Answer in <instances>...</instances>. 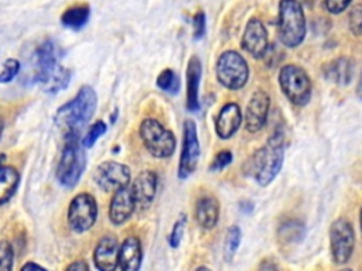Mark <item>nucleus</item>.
<instances>
[{
    "mask_svg": "<svg viewBox=\"0 0 362 271\" xmlns=\"http://www.w3.org/2000/svg\"><path fill=\"white\" fill-rule=\"evenodd\" d=\"M284 161V131L274 127L266 144L256 150L246 161L243 171L252 176L260 186L270 185L279 175Z\"/></svg>",
    "mask_w": 362,
    "mask_h": 271,
    "instance_id": "f257e3e1",
    "label": "nucleus"
},
{
    "mask_svg": "<svg viewBox=\"0 0 362 271\" xmlns=\"http://www.w3.org/2000/svg\"><path fill=\"white\" fill-rule=\"evenodd\" d=\"M157 174L148 169L140 172L132 182L130 188L133 191L136 206L139 210H144L153 203L157 192Z\"/></svg>",
    "mask_w": 362,
    "mask_h": 271,
    "instance_id": "a211bd4d",
    "label": "nucleus"
},
{
    "mask_svg": "<svg viewBox=\"0 0 362 271\" xmlns=\"http://www.w3.org/2000/svg\"><path fill=\"white\" fill-rule=\"evenodd\" d=\"M359 223H361V231H362V207H361V212H359Z\"/></svg>",
    "mask_w": 362,
    "mask_h": 271,
    "instance_id": "37998d69",
    "label": "nucleus"
},
{
    "mask_svg": "<svg viewBox=\"0 0 362 271\" xmlns=\"http://www.w3.org/2000/svg\"><path fill=\"white\" fill-rule=\"evenodd\" d=\"M96 106V92L90 86H82L74 99L58 107L55 113V124L62 130L64 137H81L85 126L92 119Z\"/></svg>",
    "mask_w": 362,
    "mask_h": 271,
    "instance_id": "7ed1b4c3",
    "label": "nucleus"
},
{
    "mask_svg": "<svg viewBox=\"0 0 362 271\" xmlns=\"http://www.w3.org/2000/svg\"><path fill=\"white\" fill-rule=\"evenodd\" d=\"M3 128H4V123H3V120L0 119V137H1V133H3Z\"/></svg>",
    "mask_w": 362,
    "mask_h": 271,
    "instance_id": "79ce46f5",
    "label": "nucleus"
},
{
    "mask_svg": "<svg viewBox=\"0 0 362 271\" xmlns=\"http://www.w3.org/2000/svg\"><path fill=\"white\" fill-rule=\"evenodd\" d=\"M106 130H107L106 123L102 121V120H98L96 123H93V124L88 128V131H86L85 136L82 137V145H83L85 148H90V147L106 133Z\"/></svg>",
    "mask_w": 362,
    "mask_h": 271,
    "instance_id": "cd10ccee",
    "label": "nucleus"
},
{
    "mask_svg": "<svg viewBox=\"0 0 362 271\" xmlns=\"http://www.w3.org/2000/svg\"><path fill=\"white\" fill-rule=\"evenodd\" d=\"M298 1H300V3H301V1H304V3H311L313 0H298Z\"/></svg>",
    "mask_w": 362,
    "mask_h": 271,
    "instance_id": "c03bdc74",
    "label": "nucleus"
},
{
    "mask_svg": "<svg viewBox=\"0 0 362 271\" xmlns=\"http://www.w3.org/2000/svg\"><path fill=\"white\" fill-rule=\"evenodd\" d=\"M157 86L165 93L175 95L180 90V78L173 69L167 68L161 71L160 75L157 76Z\"/></svg>",
    "mask_w": 362,
    "mask_h": 271,
    "instance_id": "bb28decb",
    "label": "nucleus"
},
{
    "mask_svg": "<svg viewBox=\"0 0 362 271\" xmlns=\"http://www.w3.org/2000/svg\"><path fill=\"white\" fill-rule=\"evenodd\" d=\"M140 138L146 147V150L154 158L164 159L170 158L177 145V140L174 134L165 128L158 120L156 119H144L139 127Z\"/></svg>",
    "mask_w": 362,
    "mask_h": 271,
    "instance_id": "0eeeda50",
    "label": "nucleus"
},
{
    "mask_svg": "<svg viewBox=\"0 0 362 271\" xmlns=\"http://www.w3.org/2000/svg\"><path fill=\"white\" fill-rule=\"evenodd\" d=\"M341 271H352L351 268H344V270H341Z\"/></svg>",
    "mask_w": 362,
    "mask_h": 271,
    "instance_id": "a18cd8bd",
    "label": "nucleus"
},
{
    "mask_svg": "<svg viewBox=\"0 0 362 271\" xmlns=\"http://www.w3.org/2000/svg\"><path fill=\"white\" fill-rule=\"evenodd\" d=\"M68 224L75 233L89 230L98 219V203L93 195L81 192L72 198L68 206Z\"/></svg>",
    "mask_w": 362,
    "mask_h": 271,
    "instance_id": "1a4fd4ad",
    "label": "nucleus"
},
{
    "mask_svg": "<svg viewBox=\"0 0 362 271\" xmlns=\"http://www.w3.org/2000/svg\"><path fill=\"white\" fill-rule=\"evenodd\" d=\"M14 263V251L8 241L0 240V271H11Z\"/></svg>",
    "mask_w": 362,
    "mask_h": 271,
    "instance_id": "c85d7f7f",
    "label": "nucleus"
},
{
    "mask_svg": "<svg viewBox=\"0 0 362 271\" xmlns=\"http://www.w3.org/2000/svg\"><path fill=\"white\" fill-rule=\"evenodd\" d=\"M257 271H279V267L273 258H264L260 264Z\"/></svg>",
    "mask_w": 362,
    "mask_h": 271,
    "instance_id": "c9c22d12",
    "label": "nucleus"
},
{
    "mask_svg": "<svg viewBox=\"0 0 362 271\" xmlns=\"http://www.w3.org/2000/svg\"><path fill=\"white\" fill-rule=\"evenodd\" d=\"M242 48L255 59L264 58L267 49H269V34L259 18H250L245 27L242 41Z\"/></svg>",
    "mask_w": 362,
    "mask_h": 271,
    "instance_id": "ddd939ff",
    "label": "nucleus"
},
{
    "mask_svg": "<svg viewBox=\"0 0 362 271\" xmlns=\"http://www.w3.org/2000/svg\"><path fill=\"white\" fill-rule=\"evenodd\" d=\"M206 31V17L204 11H197L192 17V32L194 40H201Z\"/></svg>",
    "mask_w": 362,
    "mask_h": 271,
    "instance_id": "72a5a7b5",
    "label": "nucleus"
},
{
    "mask_svg": "<svg viewBox=\"0 0 362 271\" xmlns=\"http://www.w3.org/2000/svg\"><path fill=\"white\" fill-rule=\"evenodd\" d=\"M195 271H211V268H208V267H198Z\"/></svg>",
    "mask_w": 362,
    "mask_h": 271,
    "instance_id": "a19ab883",
    "label": "nucleus"
},
{
    "mask_svg": "<svg viewBox=\"0 0 362 271\" xmlns=\"http://www.w3.org/2000/svg\"><path fill=\"white\" fill-rule=\"evenodd\" d=\"M355 247V231L345 217L335 219L329 226V250L335 264L349 261Z\"/></svg>",
    "mask_w": 362,
    "mask_h": 271,
    "instance_id": "9d476101",
    "label": "nucleus"
},
{
    "mask_svg": "<svg viewBox=\"0 0 362 271\" xmlns=\"http://www.w3.org/2000/svg\"><path fill=\"white\" fill-rule=\"evenodd\" d=\"M20 174L14 167H0V206L7 203L17 192Z\"/></svg>",
    "mask_w": 362,
    "mask_h": 271,
    "instance_id": "5701e85b",
    "label": "nucleus"
},
{
    "mask_svg": "<svg viewBox=\"0 0 362 271\" xmlns=\"http://www.w3.org/2000/svg\"><path fill=\"white\" fill-rule=\"evenodd\" d=\"M277 32L283 45L296 48L305 38L307 24L303 6L298 0H280Z\"/></svg>",
    "mask_w": 362,
    "mask_h": 271,
    "instance_id": "20e7f679",
    "label": "nucleus"
},
{
    "mask_svg": "<svg viewBox=\"0 0 362 271\" xmlns=\"http://www.w3.org/2000/svg\"><path fill=\"white\" fill-rule=\"evenodd\" d=\"M65 271H89V267H88V263L85 260H76V261H72Z\"/></svg>",
    "mask_w": 362,
    "mask_h": 271,
    "instance_id": "e433bc0d",
    "label": "nucleus"
},
{
    "mask_svg": "<svg viewBox=\"0 0 362 271\" xmlns=\"http://www.w3.org/2000/svg\"><path fill=\"white\" fill-rule=\"evenodd\" d=\"M90 8L86 4H78L66 8L61 16L62 25L71 30H81L89 20Z\"/></svg>",
    "mask_w": 362,
    "mask_h": 271,
    "instance_id": "b1692460",
    "label": "nucleus"
},
{
    "mask_svg": "<svg viewBox=\"0 0 362 271\" xmlns=\"http://www.w3.org/2000/svg\"><path fill=\"white\" fill-rule=\"evenodd\" d=\"M201 155V147L197 133V126L194 120L188 119L184 121L182 127V147L180 154V162H178V178L187 179L191 176L199 162Z\"/></svg>",
    "mask_w": 362,
    "mask_h": 271,
    "instance_id": "9b49d317",
    "label": "nucleus"
},
{
    "mask_svg": "<svg viewBox=\"0 0 362 271\" xmlns=\"http://www.w3.org/2000/svg\"><path fill=\"white\" fill-rule=\"evenodd\" d=\"M119 241L115 236H103L93 251V263L99 271H116L119 267Z\"/></svg>",
    "mask_w": 362,
    "mask_h": 271,
    "instance_id": "dca6fc26",
    "label": "nucleus"
},
{
    "mask_svg": "<svg viewBox=\"0 0 362 271\" xmlns=\"http://www.w3.org/2000/svg\"><path fill=\"white\" fill-rule=\"evenodd\" d=\"M143 260L140 240L136 236L126 237L119 247L120 271H139Z\"/></svg>",
    "mask_w": 362,
    "mask_h": 271,
    "instance_id": "aec40b11",
    "label": "nucleus"
},
{
    "mask_svg": "<svg viewBox=\"0 0 362 271\" xmlns=\"http://www.w3.org/2000/svg\"><path fill=\"white\" fill-rule=\"evenodd\" d=\"M324 78L339 86H345L354 76V62L349 58H337L328 62L324 68Z\"/></svg>",
    "mask_w": 362,
    "mask_h": 271,
    "instance_id": "4be33fe9",
    "label": "nucleus"
},
{
    "mask_svg": "<svg viewBox=\"0 0 362 271\" xmlns=\"http://www.w3.org/2000/svg\"><path fill=\"white\" fill-rule=\"evenodd\" d=\"M232 159H233V154L229 150H222L214 157V159L209 165V169L211 171H221V169L226 168L232 162Z\"/></svg>",
    "mask_w": 362,
    "mask_h": 271,
    "instance_id": "473e14b6",
    "label": "nucleus"
},
{
    "mask_svg": "<svg viewBox=\"0 0 362 271\" xmlns=\"http://www.w3.org/2000/svg\"><path fill=\"white\" fill-rule=\"evenodd\" d=\"M242 240V231L239 226L233 224L228 229L226 236H225V244H223V257L226 261H232L235 257Z\"/></svg>",
    "mask_w": 362,
    "mask_h": 271,
    "instance_id": "a878e982",
    "label": "nucleus"
},
{
    "mask_svg": "<svg viewBox=\"0 0 362 271\" xmlns=\"http://www.w3.org/2000/svg\"><path fill=\"white\" fill-rule=\"evenodd\" d=\"M20 271H49V270H47V268L41 267V265H40V264H37V263L28 261V263H25V264L21 267V270H20Z\"/></svg>",
    "mask_w": 362,
    "mask_h": 271,
    "instance_id": "58836bf2",
    "label": "nucleus"
},
{
    "mask_svg": "<svg viewBox=\"0 0 362 271\" xmlns=\"http://www.w3.org/2000/svg\"><path fill=\"white\" fill-rule=\"evenodd\" d=\"M351 4V0H325L324 6L328 13L331 14H339L348 8Z\"/></svg>",
    "mask_w": 362,
    "mask_h": 271,
    "instance_id": "f704fd0d",
    "label": "nucleus"
},
{
    "mask_svg": "<svg viewBox=\"0 0 362 271\" xmlns=\"http://www.w3.org/2000/svg\"><path fill=\"white\" fill-rule=\"evenodd\" d=\"M93 179L103 192L113 193L117 189L130 185L132 175L127 165L117 161H103L98 165Z\"/></svg>",
    "mask_w": 362,
    "mask_h": 271,
    "instance_id": "f8f14e48",
    "label": "nucleus"
},
{
    "mask_svg": "<svg viewBox=\"0 0 362 271\" xmlns=\"http://www.w3.org/2000/svg\"><path fill=\"white\" fill-rule=\"evenodd\" d=\"M349 30L355 37L362 35V4H355L348 16Z\"/></svg>",
    "mask_w": 362,
    "mask_h": 271,
    "instance_id": "c756f323",
    "label": "nucleus"
},
{
    "mask_svg": "<svg viewBox=\"0 0 362 271\" xmlns=\"http://www.w3.org/2000/svg\"><path fill=\"white\" fill-rule=\"evenodd\" d=\"M86 167L85 147L82 138L75 136L64 137V147L57 164V179L65 188H74Z\"/></svg>",
    "mask_w": 362,
    "mask_h": 271,
    "instance_id": "39448f33",
    "label": "nucleus"
},
{
    "mask_svg": "<svg viewBox=\"0 0 362 271\" xmlns=\"http://www.w3.org/2000/svg\"><path fill=\"white\" fill-rule=\"evenodd\" d=\"M269 109H270V97L267 92L262 89L255 90L249 99V103L245 112V127L249 133H257L266 126L267 117H269Z\"/></svg>",
    "mask_w": 362,
    "mask_h": 271,
    "instance_id": "4468645a",
    "label": "nucleus"
},
{
    "mask_svg": "<svg viewBox=\"0 0 362 271\" xmlns=\"http://www.w3.org/2000/svg\"><path fill=\"white\" fill-rule=\"evenodd\" d=\"M185 224H187V216L181 213V216L178 217V220L174 223L173 230H171V233H170V239H168L170 246H171L173 248H177V247L180 246L181 239H182V236H184Z\"/></svg>",
    "mask_w": 362,
    "mask_h": 271,
    "instance_id": "2f4dec72",
    "label": "nucleus"
},
{
    "mask_svg": "<svg viewBox=\"0 0 362 271\" xmlns=\"http://www.w3.org/2000/svg\"><path fill=\"white\" fill-rule=\"evenodd\" d=\"M202 76V65L197 55H192L187 64V109L191 113L199 110V83Z\"/></svg>",
    "mask_w": 362,
    "mask_h": 271,
    "instance_id": "6ab92c4d",
    "label": "nucleus"
},
{
    "mask_svg": "<svg viewBox=\"0 0 362 271\" xmlns=\"http://www.w3.org/2000/svg\"><path fill=\"white\" fill-rule=\"evenodd\" d=\"M356 96L362 102V75H361V78L358 80V85H356Z\"/></svg>",
    "mask_w": 362,
    "mask_h": 271,
    "instance_id": "ea45409f",
    "label": "nucleus"
},
{
    "mask_svg": "<svg viewBox=\"0 0 362 271\" xmlns=\"http://www.w3.org/2000/svg\"><path fill=\"white\" fill-rule=\"evenodd\" d=\"M195 220L197 223L205 229L211 230L216 226L219 220V202L212 195H202L198 198L195 203Z\"/></svg>",
    "mask_w": 362,
    "mask_h": 271,
    "instance_id": "412c9836",
    "label": "nucleus"
},
{
    "mask_svg": "<svg viewBox=\"0 0 362 271\" xmlns=\"http://www.w3.org/2000/svg\"><path fill=\"white\" fill-rule=\"evenodd\" d=\"M239 210L245 215H250L255 210V205L250 200H242L239 202Z\"/></svg>",
    "mask_w": 362,
    "mask_h": 271,
    "instance_id": "4c0bfd02",
    "label": "nucleus"
},
{
    "mask_svg": "<svg viewBox=\"0 0 362 271\" xmlns=\"http://www.w3.org/2000/svg\"><path fill=\"white\" fill-rule=\"evenodd\" d=\"M215 73L218 82L223 88L229 90H239L247 83L250 72L246 59L238 51L228 49L218 56Z\"/></svg>",
    "mask_w": 362,
    "mask_h": 271,
    "instance_id": "6e6552de",
    "label": "nucleus"
},
{
    "mask_svg": "<svg viewBox=\"0 0 362 271\" xmlns=\"http://www.w3.org/2000/svg\"><path fill=\"white\" fill-rule=\"evenodd\" d=\"M277 236L279 239L283 241V243H288V244H293V243H298L303 240L304 237V224L297 220V219H288V220H284L280 227H279V231H277Z\"/></svg>",
    "mask_w": 362,
    "mask_h": 271,
    "instance_id": "393cba45",
    "label": "nucleus"
},
{
    "mask_svg": "<svg viewBox=\"0 0 362 271\" xmlns=\"http://www.w3.org/2000/svg\"><path fill=\"white\" fill-rule=\"evenodd\" d=\"M279 85L284 96L294 106H305L311 100L313 83L308 73L294 64H287L279 71Z\"/></svg>",
    "mask_w": 362,
    "mask_h": 271,
    "instance_id": "423d86ee",
    "label": "nucleus"
},
{
    "mask_svg": "<svg viewBox=\"0 0 362 271\" xmlns=\"http://www.w3.org/2000/svg\"><path fill=\"white\" fill-rule=\"evenodd\" d=\"M20 71V62L14 58H8L3 64V69L0 72V83H8L11 82Z\"/></svg>",
    "mask_w": 362,
    "mask_h": 271,
    "instance_id": "7c9ffc66",
    "label": "nucleus"
},
{
    "mask_svg": "<svg viewBox=\"0 0 362 271\" xmlns=\"http://www.w3.org/2000/svg\"><path fill=\"white\" fill-rule=\"evenodd\" d=\"M59 55L61 51L52 40H44L34 52L33 79L48 93H57L69 83L71 71L59 65Z\"/></svg>",
    "mask_w": 362,
    "mask_h": 271,
    "instance_id": "f03ea898",
    "label": "nucleus"
},
{
    "mask_svg": "<svg viewBox=\"0 0 362 271\" xmlns=\"http://www.w3.org/2000/svg\"><path fill=\"white\" fill-rule=\"evenodd\" d=\"M136 209L137 206H136L133 191L130 185H127L113 192V196L109 205V219L115 226H122L132 217Z\"/></svg>",
    "mask_w": 362,
    "mask_h": 271,
    "instance_id": "2eb2a0df",
    "label": "nucleus"
},
{
    "mask_svg": "<svg viewBox=\"0 0 362 271\" xmlns=\"http://www.w3.org/2000/svg\"><path fill=\"white\" fill-rule=\"evenodd\" d=\"M243 120L240 107L235 102H229L221 107L215 119V133L219 138H230L240 127Z\"/></svg>",
    "mask_w": 362,
    "mask_h": 271,
    "instance_id": "f3484780",
    "label": "nucleus"
}]
</instances>
